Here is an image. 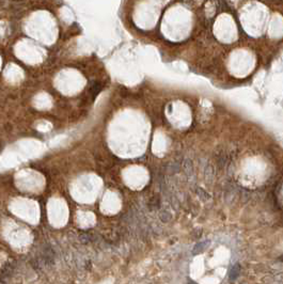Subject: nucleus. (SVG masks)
I'll list each match as a JSON object with an SVG mask.
<instances>
[{"label": "nucleus", "instance_id": "f257e3e1", "mask_svg": "<svg viewBox=\"0 0 283 284\" xmlns=\"http://www.w3.org/2000/svg\"><path fill=\"white\" fill-rule=\"evenodd\" d=\"M209 243H211V241L209 240H204V241H200L199 243H197L196 246L193 247V249H192V254L193 255H196V254H199V253H202L203 251L206 249V248L209 246Z\"/></svg>", "mask_w": 283, "mask_h": 284}, {"label": "nucleus", "instance_id": "f03ea898", "mask_svg": "<svg viewBox=\"0 0 283 284\" xmlns=\"http://www.w3.org/2000/svg\"><path fill=\"white\" fill-rule=\"evenodd\" d=\"M239 274H240V265H239L238 263H236V264H234L233 267L231 268L230 274H229V278H230V280L231 281H234L239 277Z\"/></svg>", "mask_w": 283, "mask_h": 284}, {"label": "nucleus", "instance_id": "7ed1b4c3", "mask_svg": "<svg viewBox=\"0 0 283 284\" xmlns=\"http://www.w3.org/2000/svg\"><path fill=\"white\" fill-rule=\"evenodd\" d=\"M183 169H184V171L187 173V174L192 172V165H191L190 160H186V161H184V163H183Z\"/></svg>", "mask_w": 283, "mask_h": 284}, {"label": "nucleus", "instance_id": "20e7f679", "mask_svg": "<svg viewBox=\"0 0 283 284\" xmlns=\"http://www.w3.org/2000/svg\"><path fill=\"white\" fill-rule=\"evenodd\" d=\"M197 193H198L199 196H200V198H201V199L203 200V201H206V200H207L208 198H209V196H208V193H207V192H205V191H204V190H203V189H202V188H198V189H197Z\"/></svg>", "mask_w": 283, "mask_h": 284}, {"label": "nucleus", "instance_id": "39448f33", "mask_svg": "<svg viewBox=\"0 0 283 284\" xmlns=\"http://www.w3.org/2000/svg\"><path fill=\"white\" fill-rule=\"evenodd\" d=\"M188 284H197V283H196L194 281H192V280H190V279H189V280H188Z\"/></svg>", "mask_w": 283, "mask_h": 284}]
</instances>
